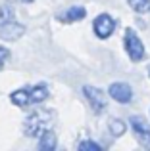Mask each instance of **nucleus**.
Segmentation results:
<instances>
[{
  "label": "nucleus",
  "mask_w": 150,
  "mask_h": 151,
  "mask_svg": "<svg viewBox=\"0 0 150 151\" xmlns=\"http://www.w3.org/2000/svg\"><path fill=\"white\" fill-rule=\"evenodd\" d=\"M123 48L127 52V55L131 58V61H141V59L144 58V44H143V40H141V37L133 29L125 31Z\"/></svg>",
  "instance_id": "nucleus-2"
},
{
  "label": "nucleus",
  "mask_w": 150,
  "mask_h": 151,
  "mask_svg": "<svg viewBox=\"0 0 150 151\" xmlns=\"http://www.w3.org/2000/svg\"><path fill=\"white\" fill-rule=\"evenodd\" d=\"M48 96H50V90L46 84H35L29 88V98L33 103H42Z\"/></svg>",
  "instance_id": "nucleus-9"
},
{
  "label": "nucleus",
  "mask_w": 150,
  "mask_h": 151,
  "mask_svg": "<svg viewBox=\"0 0 150 151\" xmlns=\"http://www.w3.org/2000/svg\"><path fill=\"white\" fill-rule=\"evenodd\" d=\"M23 33H25V27L21 23L14 21V19L0 21V38L2 40H17L19 37H23Z\"/></svg>",
  "instance_id": "nucleus-6"
},
{
  "label": "nucleus",
  "mask_w": 150,
  "mask_h": 151,
  "mask_svg": "<svg viewBox=\"0 0 150 151\" xmlns=\"http://www.w3.org/2000/svg\"><path fill=\"white\" fill-rule=\"evenodd\" d=\"M148 75H150V71H148Z\"/></svg>",
  "instance_id": "nucleus-18"
},
{
  "label": "nucleus",
  "mask_w": 150,
  "mask_h": 151,
  "mask_svg": "<svg viewBox=\"0 0 150 151\" xmlns=\"http://www.w3.org/2000/svg\"><path fill=\"white\" fill-rule=\"evenodd\" d=\"M110 132H112L114 136H121V134L125 132V122H121L119 119H114V121L110 122Z\"/></svg>",
  "instance_id": "nucleus-13"
},
{
  "label": "nucleus",
  "mask_w": 150,
  "mask_h": 151,
  "mask_svg": "<svg viewBox=\"0 0 150 151\" xmlns=\"http://www.w3.org/2000/svg\"><path fill=\"white\" fill-rule=\"evenodd\" d=\"M92 31L98 38L106 40V38H110L114 35V31H116V21H114V17L110 14H100L92 21Z\"/></svg>",
  "instance_id": "nucleus-3"
},
{
  "label": "nucleus",
  "mask_w": 150,
  "mask_h": 151,
  "mask_svg": "<svg viewBox=\"0 0 150 151\" xmlns=\"http://www.w3.org/2000/svg\"><path fill=\"white\" fill-rule=\"evenodd\" d=\"M39 138H41V140H39V147H41L42 151H52L54 147H56V136H54V132L44 130Z\"/></svg>",
  "instance_id": "nucleus-11"
},
{
  "label": "nucleus",
  "mask_w": 150,
  "mask_h": 151,
  "mask_svg": "<svg viewBox=\"0 0 150 151\" xmlns=\"http://www.w3.org/2000/svg\"><path fill=\"white\" fill-rule=\"evenodd\" d=\"M129 122H131V130H133V134H135L137 142H139L144 149H150V124L143 117H131Z\"/></svg>",
  "instance_id": "nucleus-4"
},
{
  "label": "nucleus",
  "mask_w": 150,
  "mask_h": 151,
  "mask_svg": "<svg viewBox=\"0 0 150 151\" xmlns=\"http://www.w3.org/2000/svg\"><path fill=\"white\" fill-rule=\"evenodd\" d=\"M108 94L117 103H129L133 100V90L127 82H114V84H110Z\"/></svg>",
  "instance_id": "nucleus-7"
},
{
  "label": "nucleus",
  "mask_w": 150,
  "mask_h": 151,
  "mask_svg": "<svg viewBox=\"0 0 150 151\" xmlns=\"http://www.w3.org/2000/svg\"><path fill=\"white\" fill-rule=\"evenodd\" d=\"M129 6H131L133 12H137V14H146L150 12V0H127Z\"/></svg>",
  "instance_id": "nucleus-12"
},
{
  "label": "nucleus",
  "mask_w": 150,
  "mask_h": 151,
  "mask_svg": "<svg viewBox=\"0 0 150 151\" xmlns=\"http://www.w3.org/2000/svg\"><path fill=\"white\" fill-rule=\"evenodd\" d=\"M79 149L81 151H100V145H98L96 142L87 140V142H81V144H79Z\"/></svg>",
  "instance_id": "nucleus-14"
},
{
  "label": "nucleus",
  "mask_w": 150,
  "mask_h": 151,
  "mask_svg": "<svg viewBox=\"0 0 150 151\" xmlns=\"http://www.w3.org/2000/svg\"><path fill=\"white\" fill-rule=\"evenodd\" d=\"M10 100L14 105H17V107H27V105H31V98H29V88H19V90H15V92H12L10 94Z\"/></svg>",
  "instance_id": "nucleus-10"
},
{
  "label": "nucleus",
  "mask_w": 150,
  "mask_h": 151,
  "mask_svg": "<svg viewBox=\"0 0 150 151\" xmlns=\"http://www.w3.org/2000/svg\"><path fill=\"white\" fill-rule=\"evenodd\" d=\"M85 15H87V10L83 6H71V8H68L62 15H58V19L64 21V23H75V21L85 19Z\"/></svg>",
  "instance_id": "nucleus-8"
},
{
  "label": "nucleus",
  "mask_w": 150,
  "mask_h": 151,
  "mask_svg": "<svg viewBox=\"0 0 150 151\" xmlns=\"http://www.w3.org/2000/svg\"><path fill=\"white\" fill-rule=\"evenodd\" d=\"M23 4H31V2H35V0H21Z\"/></svg>",
  "instance_id": "nucleus-17"
},
{
  "label": "nucleus",
  "mask_w": 150,
  "mask_h": 151,
  "mask_svg": "<svg viewBox=\"0 0 150 151\" xmlns=\"http://www.w3.org/2000/svg\"><path fill=\"white\" fill-rule=\"evenodd\" d=\"M8 59H10V50L0 46V71H2V67L8 63Z\"/></svg>",
  "instance_id": "nucleus-15"
},
{
  "label": "nucleus",
  "mask_w": 150,
  "mask_h": 151,
  "mask_svg": "<svg viewBox=\"0 0 150 151\" xmlns=\"http://www.w3.org/2000/svg\"><path fill=\"white\" fill-rule=\"evenodd\" d=\"M83 94H85V98L89 100L90 107H92L94 113H102V111H106V107H108V101H106V94L102 92L100 88H96V86H83Z\"/></svg>",
  "instance_id": "nucleus-5"
},
{
  "label": "nucleus",
  "mask_w": 150,
  "mask_h": 151,
  "mask_svg": "<svg viewBox=\"0 0 150 151\" xmlns=\"http://www.w3.org/2000/svg\"><path fill=\"white\" fill-rule=\"evenodd\" d=\"M6 19H12V8L10 6L0 8V21H6Z\"/></svg>",
  "instance_id": "nucleus-16"
},
{
  "label": "nucleus",
  "mask_w": 150,
  "mask_h": 151,
  "mask_svg": "<svg viewBox=\"0 0 150 151\" xmlns=\"http://www.w3.org/2000/svg\"><path fill=\"white\" fill-rule=\"evenodd\" d=\"M54 122V113L50 109H39L31 113L23 121V134L25 136H41L44 130H50Z\"/></svg>",
  "instance_id": "nucleus-1"
}]
</instances>
